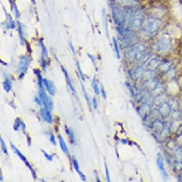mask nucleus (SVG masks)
I'll return each mask as SVG.
<instances>
[{
    "label": "nucleus",
    "mask_w": 182,
    "mask_h": 182,
    "mask_svg": "<svg viewBox=\"0 0 182 182\" xmlns=\"http://www.w3.org/2000/svg\"><path fill=\"white\" fill-rule=\"evenodd\" d=\"M144 12L136 8H129L126 11L125 27L129 29L139 28L144 22Z\"/></svg>",
    "instance_id": "obj_1"
},
{
    "label": "nucleus",
    "mask_w": 182,
    "mask_h": 182,
    "mask_svg": "<svg viewBox=\"0 0 182 182\" xmlns=\"http://www.w3.org/2000/svg\"><path fill=\"white\" fill-rule=\"evenodd\" d=\"M142 31L149 36H154L157 34L161 27V21L156 18H149L144 21L142 24Z\"/></svg>",
    "instance_id": "obj_2"
},
{
    "label": "nucleus",
    "mask_w": 182,
    "mask_h": 182,
    "mask_svg": "<svg viewBox=\"0 0 182 182\" xmlns=\"http://www.w3.org/2000/svg\"><path fill=\"white\" fill-rule=\"evenodd\" d=\"M127 59L134 61H139L146 56V46L143 44H138L131 48L126 54Z\"/></svg>",
    "instance_id": "obj_3"
},
{
    "label": "nucleus",
    "mask_w": 182,
    "mask_h": 182,
    "mask_svg": "<svg viewBox=\"0 0 182 182\" xmlns=\"http://www.w3.org/2000/svg\"><path fill=\"white\" fill-rule=\"evenodd\" d=\"M118 31L119 32L120 41L122 46H131L134 43L136 36L132 30L126 27H118Z\"/></svg>",
    "instance_id": "obj_4"
},
{
    "label": "nucleus",
    "mask_w": 182,
    "mask_h": 182,
    "mask_svg": "<svg viewBox=\"0 0 182 182\" xmlns=\"http://www.w3.org/2000/svg\"><path fill=\"white\" fill-rule=\"evenodd\" d=\"M112 15L114 22L118 25L119 27H125L126 11L114 7L112 10Z\"/></svg>",
    "instance_id": "obj_5"
},
{
    "label": "nucleus",
    "mask_w": 182,
    "mask_h": 182,
    "mask_svg": "<svg viewBox=\"0 0 182 182\" xmlns=\"http://www.w3.org/2000/svg\"><path fill=\"white\" fill-rule=\"evenodd\" d=\"M156 51L159 53H165L171 48V42L167 38L162 37L156 42L155 45Z\"/></svg>",
    "instance_id": "obj_6"
},
{
    "label": "nucleus",
    "mask_w": 182,
    "mask_h": 182,
    "mask_svg": "<svg viewBox=\"0 0 182 182\" xmlns=\"http://www.w3.org/2000/svg\"><path fill=\"white\" fill-rule=\"evenodd\" d=\"M39 97H40V100L42 101L44 107L49 109V111H52V109H53V102H52V99L48 97L46 93L43 89V88L40 89V91H39Z\"/></svg>",
    "instance_id": "obj_7"
},
{
    "label": "nucleus",
    "mask_w": 182,
    "mask_h": 182,
    "mask_svg": "<svg viewBox=\"0 0 182 182\" xmlns=\"http://www.w3.org/2000/svg\"><path fill=\"white\" fill-rule=\"evenodd\" d=\"M30 59L27 56H22L20 58V61L19 63V67L18 70L19 72V79L23 77L26 73L27 68L29 65Z\"/></svg>",
    "instance_id": "obj_8"
},
{
    "label": "nucleus",
    "mask_w": 182,
    "mask_h": 182,
    "mask_svg": "<svg viewBox=\"0 0 182 182\" xmlns=\"http://www.w3.org/2000/svg\"><path fill=\"white\" fill-rule=\"evenodd\" d=\"M11 147H12V151H14V152L15 153V154H16V155H17V156H19V157L21 159H22V161H23V162H25V164H26V166H27V167H28L29 168L30 171H31V173H32L33 177H34V179H36V174H35V171H34V170L33 169L32 167H31V165L29 164V162H28V161L27 160L26 157H25V156H24V155L22 154V153L20 152V151H19V150L18 149L16 148V147H15V146L13 145L12 144H11Z\"/></svg>",
    "instance_id": "obj_9"
},
{
    "label": "nucleus",
    "mask_w": 182,
    "mask_h": 182,
    "mask_svg": "<svg viewBox=\"0 0 182 182\" xmlns=\"http://www.w3.org/2000/svg\"><path fill=\"white\" fill-rule=\"evenodd\" d=\"M50 112L51 111H49L46 108H42L40 109V114H41L42 119H44V121L49 123V124L52 123V117Z\"/></svg>",
    "instance_id": "obj_10"
},
{
    "label": "nucleus",
    "mask_w": 182,
    "mask_h": 182,
    "mask_svg": "<svg viewBox=\"0 0 182 182\" xmlns=\"http://www.w3.org/2000/svg\"><path fill=\"white\" fill-rule=\"evenodd\" d=\"M43 83L44 85L46 87V90H47L48 92H49V94L52 96L55 95V93H56V89H55V85H54V84L52 83L51 81L48 80V79H43Z\"/></svg>",
    "instance_id": "obj_11"
},
{
    "label": "nucleus",
    "mask_w": 182,
    "mask_h": 182,
    "mask_svg": "<svg viewBox=\"0 0 182 182\" xmlns=\"http://www.w3.org/2000/svg\"><path fill=\"white\" fill-rule=\"evenodd\" d=\"M40 45L42 47V67L43 70H45L46 67V60L47 59V51H46V47H45L44 44L42 42V41H40Z\"/></svg>",
    "instance_id": "obj_12"
},
{
    "label": "nucleus",
    "mask_w": 182,
    "mask_h": 182,
    "mask_svg": "<svg viewBox=\"0 0 182 182\" xmlns=\"http://www.w3.org/2000/svg\"><path fill=\"white\" fill-rule=\"evenodd\" d=\"M115 1L121 4V5L129 7H135V6L139 4V2L136 0H115Z\"/></svg>",
    "instance_id": "obj_13"
},
{
    "label": "nucleus",
    "mask_w": 182,
    "mask_h": 182,
    "mask_svg": "<svg viewBox=\"0 0 182 182\" xmlns=\"http://www.w3.org/2000/svg\"><path fill=\"white\" fill-rule=\"evenodd\" d=\"M72 163H73V166H74V167L75 170H76V172H77L78 174H79V177H80V178L82 179V181H86L85 175H84L83 173H82V171H80V169H79V164H78L77 161H76V159H75L74 157L72 158Z\"/></svg>",
    "instance_id": "obj_14"
},
{
    "label": "nucleus",
    "mask_w": 182,
    "mask_h": 182,
    "mask_svg": "<svg viewBox=\"0 0 182 182\" xmlns=\"http://www.w3.org/2000/svg\"><path fill=\"white\" fill-rule=\"evenodd\" d=\"M61 69H62L63 73H64V76H65L66 80H67V85H68V87H70V89L72 90V92H73V93H75V89H74V88L73 85H72V81H71V79H70V76H69L68 72H67V71L65 69H64V67H61Z\"/></svg>",
    "instance_id": "obj_15"
},
{
    "label": "nucleus",
    "mask_w": 182,
    "mask_h": 182,
    "mask_svg": "<svg viewBox=\"0 0 182 182\" xmlns=\"http://www.w3.org/2000/svg\"><path fill=\"white\" fill-rule=\"evenodd\" d=\"M159 60H157L156 59H154L151 60V61L148 63V65L147 66V68L149 69V70H154L159 67Z\"/></svg>",
    "instance_id": "obj_16"
},
{
    "label": "nucleus",
    "mask_w": 182,
    "mask_h": 182,
    "mask_svg": "<svg viewBox=\"0 0 182 182\" xmlns=\"http://www.w3.org/2000/svg\"><path fill=\"white\" fill-rule=\"evenodd\" d=\"M59 145H60V147H61V150H62L63 151H64V154H68V147H67V144H66L65 141H64V139L62 138V136H59Z\"/></svg>",
    "instance_id": "obj_17"
},
{
    "label": "nucleus",
    "mask_w": 182,
    "mask_h": 182,
    "mask_svg": "<svg viewBox=\"0 0 182 182\" xmlns=\"http://www.w3.org/2000/svg\"><path fill=\"white\" fill-rule=\"evenodd\" d=\"M142 69L141 68H136V70H133L131 71V76L133 79H137L139 76H140L142 74Z\"/></svg>",
    "instance_id": "obj_18"
},
{
    "label": "nucleus",
    "mask_w": 182,
    "mask_h": 182,
    "mask_svg": "<svg viewBox=\"0 0 182 182\" xmlns=\"http://www.w3.org/2000/svg\"><path fill=\"white\" fill-rule=\"evenodd\" d=\"M6 25H7V28L9 29H14L15 27L14 21L12 19L11 15H10L9 14H7V22H6Z\"/></svg>",
    "instance_id": "obj_19"
},
{
    "label": "nucleus",
    "mask_w": 182,
    "mask_h": 182,
    "mask_svg": "<svg viewBox=\"0 0 182 182\" xmlns=\"http://www.w3.org/2000/svg\"><path fill=\"white\" fill-rule=\"evenodd\" d=\"M113 46H114V52H115L116 56L118 59H120V53H119V45L117 43V40L116 38H113Z\"/></svg>",
    "instance_id": "obj_20"
},
{
    "label": "nucleus",
    "mask_w": 182,
    "mask_h": 182,
    "mask_svg": "<svg viewBox=\"0 0 182 182\" xmlns=\"http://www.w3.org/2000/svg\"><path fill=\"white\" fill-rule=\"evenodd\" d=\"M12 88V84H11V82L10 81V79L8 78L5 79V81L4 82V89L7 92H9V91L11 90Z\"/></svg>",
    "instance_id": "obj_21"
},
{
    "label": "nucleus",
    "mask_w": 182,
    "mask_h": 182,
    "mask_svg": "<svg viewBox=\"0 0 182 182\" xmlns=\"http://www.w3.org/2000/svg\"><path fill=\"white\" fill-rule=\"evenodd\" d=\"M34 73L37 74V78H38V84L39 87H40V89L43 88V79H42L41 74H40V72L39 70H34Z\"/></svg>",
    "instance_id": "obj_22"
},
{
    "label": "nucleus",
    "mask_w": 182,
    "mask_h": 182,
    "mask_svg": "<svg viewBox=\"0 0 182 182\" xmlns=\"http://www.w3.org/2000/svg\"><path fill=\"white\" fill-rule=\"evenodd\" d=\"M0 141H1V149H2L3 152H4L6 155H8V150H7V146H6L5 142H4V140H3L2 138L0 139Z\"/></svg>",
    "instance_id": "obj_23"
},
{
    "label": "nucleus",
    "mask_w": 182,
    "mask_h": 182,
    "mask_svg": "<svg viewBox=\"0 0 182 182\" xmlns=\"http://www.w3.org/2000/svg\"><path fill=\"white\" fill-rule=\"evenodd\" d=\"M66 132H67V134H68L71 141L73 142L74 140V133H73V132H72V129H69V128H67V129H66Z\"/></svg>",
    "instance_id": "obj_24"
},
{
    "label": "nucleus",
    "mask_w": 182,
    "mask_h": 182,
    "mask_svg": "<svg viewBox=\"0 0 182 182\" xmlns=\"http://www.w3.org/2000/svg\"><path fill=\"white\" fill-rule=\"evenodd\" d=\"M22 125V121H20L19 118L16 119H15V122H14V129L15 131H18L19 129V126Z\"/></svg>",
    "instance_id": "obj_25"
},
{
    "label": "nucleus",
    "mask_w": 182,
    "mask_h": 182,
    "mask_svg": "<svg viewBox=\"0 0 182 182\" xmlns=\"http://www.w3.org/2000/svg\"><path fill=\"white\" fill-rule=\"evenodd\" d=\"M92 87L93 89H94V91L95 92L96 94H99V89L98 87V84H97V82H96V80L94 79L92 82Z\"/></svg>",
    "instance_id": "obj_26"
},
{
    "label": "nucleus",
    "mask_w": 182,
    "mask_h": 182,
    "mask_svg": "<svg viewBox=\"0 0 182 182\" xmlns=\"http://www.w3.org/2000/svg\"><path fill=\"white\" fill-rule=\"evenodd\" d=\"M76 67H77L78 72H79V74H80V76H81V78H82V80H83V81H85V77H84V75L83 72H82V69H81L80 65H79V62H76Z\"/></svg>",
    "instance_id": "obj_27"
},
{
    "label": "nucleus",
    "mask_w": 182,
    "mask_h": 182,
    "mask_svg": "<svg viewBox=\"0 0 182 182\" xmlns=\"http://www.w3.org/2000/svg\"><path fill=\"white\" fill-rule=\"evenodd\" d=\"M104 166H105V171H106V180L107 181H110V175H109V168H108L107 165H106V162H104Z\"/></svg>",
    "instance_id": "obj_28"
},
{
    "label": "nucleus",
    "mask_w": 182,
    "mask_h": 182,
    "mask_svg": "<svg viewBox=\"0 0 182 182\" xmlns=\"http://www.w3.org/2000/svg\"><path fill=\"white\" fill-rule=\"evenodd\" d=\"M18 25H19V36H20L21 40L24 41V36H23V31H22V25H21L20 22H18Z\"/></svg>",
    "instance_id": "obj_29"
},
{
    "label": "nucleus",
    "mask_w": 182,
    "mask_h": 182,
    "mask_svg": "<svg viewBox=\"0 0 182 182\" xmlns=\"http://www.w3.org/2000/svg\"><path fill=\"white\" fill-rule=\"evenodd\" d=\"M42 153H43L44 156L45 157H46V159H47V160H49V161H52V160H53V156H52V155L48 154L47 153H46V151H44V150H42Z\"/></svg>",
    "instance_id": "obj_30"
},
{
    "label": "nucleus",
    "mask_w": 182,
    "mask_h": 182,
    "mask_svg": "<svg viewBox=\"0 0 182 182\" xmlns=\"http://www.w3.org/2000/svg\"><path fill=\"white\" fill-rule=\"evenodd\" d=\"M49 139H50V141L55 145L56 144V141H55V135L53 134L52 133H50V136H49Z\"/></svg>",
    "instance_id": "obj_31"
},
{
    "label": "nucleus",
    "mask_w": 182,
    "mask_h": 182,
    "mask_svg": "<svg viewBox=\"0 0 182 182\" xmlns=\"http://www.w3.org/2000/svg\"><path fill=\"white\" fill-rule=\"evenodd\" d=\"M82 89H83L84 94V96H85V97H86V99H87V102H88V103H89V104H90V102H89V96H88V94H87V92H86V90H85V89H84V86H83V84H82Z\"/></svg>",
    "instance_id": "obj_32"
},
{
    "label": "nucleus",
    "mask_w": 182,
    "mask_h": 182,
    "mask_svg": "<svg viewBox=\"0 0 182 182\" xmlns=\"http://www.w3.org/2000/svg\"><path fill=\"white\" fill-rule=\"evenodd\" d=\"M101 92H102V96L103 97V98L106 99V92H105L104 88L102 86L101 87Z\"/></svg>",
    "instance_id": "obj_33"
},
{
    "label": "nucleus",
    "mask_w": 182,
    "mask_h": 182,
    "mask_svg": "<svg viewBox=\"0 0 182 182\" xmlns=\"http://www.w3.org/2000/svg\"><path fill=\"white\" fill-rule=\"evenodd\" d=\"M93 105H94V109H97V99H96L95 98L93 99Z\"/></svg>",
    "instance_id": "obj_34"
},
{
    "label": "nucleus",
    "mask_w": 182,
    "mask_h": 182,
    "mask_svg": "<svg viewBox=\"0 0 182 182\" xmlns=\"http://www.w3.org/2000/svg\"><path fill=\"white\" fill-rule=\"evenodd\" d=\"M70 48L71 49H72V52H73L74 54H75L76 53V51H75V49H74V48L73 47V45L72 44V43H70Z\"/></svg>",
    "instance_id": "obj_35"
},
{
    "label": "nucleus",
    "mask_w": 182,
    "mask_h": 182,
    "mask_svg": "<svg viewBox=\"0 0 182 182\" xmlns=\"http://www.w3.org/2000/svg\"><path fill=\"white\" fill-rule=\"evenodd\" d=\"M88 55V57H89V58H90V59H91V60H92V62H93V63H94V57H93V56H92V55H89V54H88V55Z\"/></svg>",
    "instance_id": "obj_36"
}]
</instances>
